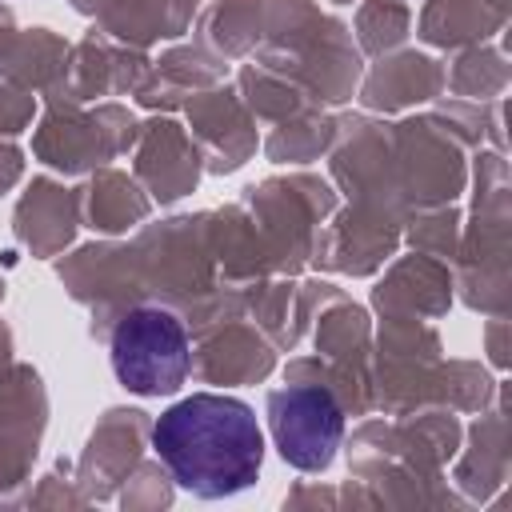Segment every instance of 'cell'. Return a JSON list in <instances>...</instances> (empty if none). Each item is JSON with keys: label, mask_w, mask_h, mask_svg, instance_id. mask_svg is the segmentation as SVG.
I'll return each mask as SVG.
<instances>
[{"label": "cell", "mask_w": 512, "mask_h": 512, "mask_svg": "<svg viewBox=\"0 0 512 512\" xmlns=\"http://www.w3.org/2000/svg\"><path fill=\"white\" fill-rule=\"evenodd\" d=\"M152 452L184 492L224 500L256 484L264 464V432L244 400L192 392L156 416Z\"/></svg>", "instance_id": "1"}, {"label": "cell", "mask_w": 512, "mask_h": 512, "mask_svg": "<svg viewBox=\"0 0 512 512\" xmlns=\"http://www.w3.org/2000/svg\"><path fill=\"white\" fill-rule=\"evenodd\" d=\"M192 340L172 308L140 304L112 332V372L136 396H172L188 380Z\"/></svg>", "instance_id": "2"}, {"label": "cell", "mask_w": 512, "mask_h": 512, "mask_svg": "<svg viewBox=\"0 0 512 512\" xmlns=\"http://www.w3.org/2000/svg\"><path fill=\"white\" fill-rule=\"evenodd\" d=\"M268 428L280 456L300 472H324L344 436L340 400L320 384H292L268 396Z\"/></svg>", "instance_id": "3"}]
</instances>
